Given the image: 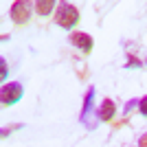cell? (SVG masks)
Masks as SVG:
<instances>
[{
	"mask_svg": "<svg viewBox=\"0 0 147 147\" xmlns=\"http://www.w3.org/2000/svg\"><path fill=\"white\" fill-rule=\"evenodd\" d=\"M145 68H147V59H145Z\"/></svg>",
	"mask_w": 147,
	"mask_h": 147,
	"instance_id": "4fadbf2b",
	"label": "cell"
},
{
	"mask_svg": "<svg viewBox=\"0 0 147 147\" xmlns=\"http://www.w3.org/2000/svg\"><path fill=\"white\" fill-rule=\"evenodd\" d=\"M24 97V86L20 81H7L0 88V103L2 105H16Z\"/></svg>",
	"mask_w": 147,
	"mask_h": 147,
	"instance_id": "7a4b0ae2",
	"label": "cell"
},
{
	"mask_svg": "<svg viewBox=\"0 0 147 147\" xmlns=\"http://www.w3.org/2000/svg\"><path fill=\"white\" fill-rule=\"evenodd\" d=\"M99 121L101 123H110L114 121V117H117V103L112 101V99H103L101 101V105H99Z\"/></svg>",
	"mask_w": 147,
	"mask_h": 147,
	"instance_id": "5b68a950",
	"label": "cell"
},
{
	"mask_svg": "<svg viewBox=\"0 0 147 147\" xmlns=\"http://www.w3.org/2000/svg\"><path fill=\"white\" fill-rule=\"evenodd\" d=\"M33 9L35 7L31 5V2H26V0H16V2H11L9 5V16H11L13 24H26L31 18V13H33Z\"/></svg>",
	"mask_w": 147,
	"mask_h": 147,
	"instance_id": "3957f363",
	"label": "cell"
},
{
	"mask_svg": "<svg viewBox=\"0 0 147 147\" xmlns=\"http://www.w3.org/2000/svg\"><path fill=\"white\" fill-rule=\"evenodd\" d=\"M0 77H2V79H5V84H7L9 70H7V59H5V57H0Z\"/></svg>",
	"mask_w": 147,
	"mask_h": 147,
	"instance_id": "30bf717a",
	"label": "cell"
},
{
	"mask_svg": "<svg viewBox=\"0 0 147 147\" xmlns=\"http://www.w3.org/2000/svg\"><path fill=\"white\" fill-rule=\"evenodd\" d=\"M141 66H145V64H143V61H138V57H134V55H127L125 68H141Z\"/></svg>",
	"mask_w": 147,
	"mask_h": 147,
	"instance_id": "ba28073f",
	"label": "cell"
},
{
	"mask_svg": "<svg viewBox=\"0 0 147 147\" xmlns=\"http://www.w3.org/2000/svg\"><path fill=\"white\" fill-rule=\"evenodd\" d=\"M94 86H88V90H86V97H84V108H81V114H79V119H81V123H86V117H88V112L92 110V99H94Z\"/></svg>",
	"mask_w": 147,
	"mask_h": 147,
	"instance_id": "8992f818",
	"label": "cell"
},
{
	"mask_svg": "<svg viewBox=\"0 0 147 147\" xmlns=\"http://www.w3.org/2000/svg\"><path fill=\"white\" fill-rule=\"evenodd\" d=\"M134 108H138V101H136V99H132V101H127V103L123 105V114H129Z\"/></svg>",
	"mask_w": 147,
	"mask_h": 147,
	"instance_id": "8fae6325",
	"label": "cell"
},
{
	"mask_svg": "<svg viewBox=\"0 0 147 147\" xmlns=\"http://www.w3.org/2000/svg\"><path fill=\"white\" fill-rule=\"evenodd\" d=\"M33 7H35L37 16H51L53 9H57V2H53V0H40V2H35Z\"/></svg>",
	"mask_w": 147,
	"mask_h": 147,
	"instance_id": "52a82bcc",
	"label": "cell"
},
{
	"mask_svg": "<svg viewBox=\"0 0 147 147\" xmlns=\"http://www.w3.org/2000/svg\"><path fill=\"white\" fill-rule=\"evenodd\" d=\"M79 22V9L73 2H59L55 9V24L61 26L64 31H70Z\"/></svg>",
	"mask_w": 147,
	"mask_h": 147,
	"instance_id": "6da1fadb",
	"label": "cell"
},
{
	"mask_svg": "<svg viewBox=\"0 0 147 147\" xmlns=\"http://www.w3.org/2000/svg\"><path fill=\"white\" fill-rule=\"evenodd\" d=\"M136 147H147V132L138 138V145H136Z\"/></svg>",
	"mask_w": 147,
	"mask_h": 147,
	"instance_id": "7c38bea8",
	"label": "cell"
},
{
	"mask_svg": "<svg viewBox=\"0 0 147 147\" xmlns=\"http://www.w3.org/2000/svg\"><path fill=\"white\" fill-rule=\"evenodd\" d=\"M138 114L147 119V94H145V97H141V99H138Z\"/></svg>",
	"mask_w": 147,
	"mask_h": 147,
	"instance_id": "9c48e42d",
	"label": "cell"
},
{
	"mask_svg": "<svg viewBox=\"0 0 147 147\" xmlns=\"http://www.w3.org/2000/svg\"><path fill=\"white\" fill-rule=\"evenodd\" d=\"M68 44H73L75 49L84 51V53H90L94 40H92V35H88V33H84V31H73V33L68 35Z\"/></svg>",
	"mask_w": 147,
	"mask_h": 147,
	"instance_id": "277c9868",
	"label": "cell"
}]
</instances>
